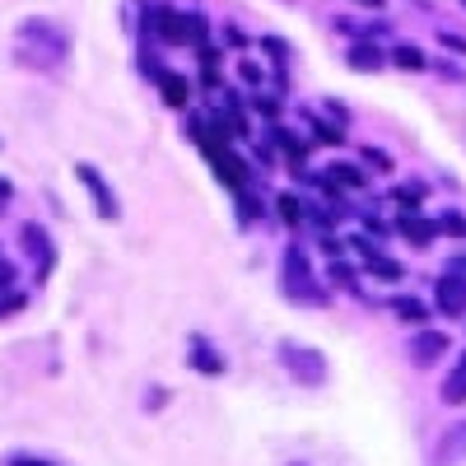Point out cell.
I'll list each match as a JSON object with an SVG mask.
<instances>
[{"mask_svg": "<svg viewBox=\"0 0 466 466\" xmlns=\"http://www.w3.org/2000/svg\"><path fill=\"white\" fill-rule=\"evenodd\" d=\"M15 56L37 70H56L70 56V33L52 19H24L15 33Z\"/></svg>", "mask_w": 466, "mask_h": 466, "instance_id": "cell-1", "label": "cell"}, {"mask_svg": "<svg viewBox=\"0 0 466 466\" xmlns=\"http://www.w3.org/2000/svg\"><path fill=\"white\" fill-rule=\"evenodd\" d=\"M280 289L294 299V303H327L322 285L313 280V266H308V252L299 243L285 248V261H280Z\"/></svg>", "mask_w": 466, "mask_h": 466, "instance_id": "cell-2", "label": "cell"}, {"mask_svg": "<svg viewBox=\"0 0 466 466\" xmlns=\"http://www.w3.org/2000/svg\"><path fill=\"white\" fill-rule=\"evenodd\" d=\"M280 364L294 373V382L303 387H322L327 382V360H322V350L313 345H299V340H280Z\"/></svg>", "mask_w": 466, "mask_h": 466, "instance_id": "cell-3", "label": "cell"}, {"mask_svg": "<svg viewBox=\"0 0 466 466\" xmlns=\"http://www.w3.org/2000/svg\"><path fill=\"white\" fill-rule=\"evenodd\" d=\"M149 28L164 37V43H201L206 37V24H201V15H177V10H168V5H159L149 15Z\"/></svg>", "mask_w": 466, "mask_h": 466, "instance_id": "cell-4", "label": "cell"}, {"mask_svg": "<svg viewBox=\"0 0 466 466\" xmlns=\"http://www.w3.org/2000/svg\"><path fill=\"white\" fill-rule=\"evenodd\" d=\"M75 177L85 182V191L94 197V210H98L103 219H116V215H122V206H116V197H112V187L103 182V173H98L94 164H75Z\"/></svg>", "mask_w": 466, "mask_h": 466, "instance_id": "cell-5", "label": "cell"}, {"mask_svg": "<svg viewBox=\"0 0 466 466\" xmlns=\"http://www.w3.org/2000/svg\"><path fill=\"white\" fill-rule=\"evenodd\" d=\"M452 350V340L443 336V331H430V327H420V336L410 340V360L420 364V369H430V364H439L443 355Z\"/></svg>", "mask_w": 466, "mask_h": 466, "instance_id": "cell-6", "label": "cell"}, {"mask_svg": "<svg viewBox=\"0 0 466 466\" xmlns=\"http://www.w3.org/2000/svg\"><path fill=\"white\" fill-rule=\"evenodd\" d=\"M434 299H439V313H443V318H466V280L457 276V270L439 280Z\"/></svg>", "mask_w": 466, "mask_h": 466, "instance_id": "cell-7", "label": "cell"}, {"mask_svg": "<svg viewBox=\"0 0 466 466\" xmlns=\"http://www.w3.org/2000/svg\"><path fill=\"white\" fill-rule=\"evenodd\" d=\"M434 466H466V420L452 424V430L439 439V448H434Z\"/></svg>", "mask_w": 466, "mask_h": 466, "instance_id": "cell-8", "label": "cell"}, {"mask_svg": "<svg viewBox=\"0 0 466 466\" xmlns=\"http://www.w3.org/2000/svg\"><path fill=\"white\" fill-rule=\"evenodd\" d=\"M187 360H191V369H201V373H210V378H219V373L228 369L224 355H219L206 336H191V355H187Z\"/></svg>", "mask_w": 466, "mask_h": 466, "instance_id": "cell-9", "label": "cell"}, {"mask_svg": "<svg viewBox=\"0 0 466 466\" xmlns=\"http://www.w3.org/2000/svg\"><path fill=\"white\" fill-rule=\"evenodd\" d=\"M19 238H24V252L37 261V270L47 276V270H52V238H47V233L37 228V224H24V233H19Z\"/></svg>", "mask_w": 466, "mask_h": 466, "instance_id": "cell-10", "label": "cell"}, {"mask_svg": "<svg viewBox=\"0 0 466 466\" xmlns=\"http://www.w3.org/2000/svg\"><path fill=\"white\" fill-rule=\"evenodd\" d=\"M345 66H350V70H364V75H369V70H382V66H387V56H382L378 47L360 43V47H350V52H345Z\"/></svg>", "mask_w": 466, "mask_h": 466, "instance_id": "cell-11", "label": "cell"}, {"mask_svg": "<svg viewBox=\"0 0 466 466\" xmlns=\"http://www.w3.org/2000/svg\"><path fill=\"white\" fill-rule=\"evenodd\" d=\"M154 80H159V89H164V98H168L173 107H182V103L191 98V85L182 80L177 70H159V75H154Z\"/></svg>", "mask_w": 466, "mask_h": 466, "instance_id": "cell-12", "label": "cell"}, {"mask_svg": "<svg viewBox=\"0 0 466 466\" xmlns=\"http://www.w3.org/2000/svg\"><path fill=\"white\" fill-rule=\"evenodd\" d=\"M392 313H397L401 322H410V327H424V318H430V308H424L415 294H397V299H392Z\"/></svg>", "mask_w": 466, "mask_h": 466, "instance_id": "cell-13", "label": "cell"}, {"mask_svg": "<svg viewBox=\"0 0 466 466\" xmlns=\"http://www.w3.org/2000/svg\"><path fill=\"white\" fill-rule=\"evenodd\" d=\"M406 238H410V248H430L434 243V224L430 219H415V215H401V224H397Z\"/></svg>", "mask_w": 466, "mask_h": 466, "instance_id": "cell-14", "label": "cell"}, {"mask_svg": "<svg viewBox=\"0 0 466 466\" xmlns=\"http://www.w3.org/2000/svg\"><path fill=\"white\" fill-rule=\"evenodd\" d=\"M443 401H448V406H461V401H466V355L457 360V369H452L448 382H443Z\"/></svg>", "mask_w": 466, "mask_h": 466, "instance_id": "cell-15", "label": "cell"}, {"mask_svg": "<svg viewBox=\"0 0 466 466\" xmlns=\"http://www.w3.org/2000/svg\"><path fill=\"white\" fill-rule=\"evenodd\" d=\"M369 270H373L378 280H406V270H401L392 257H382V252H373V257H369Z\"/></svg>", "mask_w": 466, "mask_h": 466, "instance_id": "cell-16", "label": "cell"}, {"mask_svg": "<svg viewBox=\"0 0 466 466\" xmlns=\"http://www.w3.org/2000/svg\"><path fill=\"white\" fill-rule=\"evenodd\" d=\"M392 61H397L401 70H424V66H430L420 47H397V52H392Z\"/></svg>", "mask_w": 466, "mask_h": 466, "instance_id": "cell-17", "label": "cell"}, {"mask_svg": "<svg viewBox=\"0 0 466 466\" xmlns=\"http://www.w3.org/2000/svg\"><path fill=\"white\" fill-rule=\"evenodd\" d=\"M331 182H340V187H364L369 177H364L360 168H350V164H331Z\"/></svg>", "mask_w": 466, "mask_h": 466, "instance_id": "cell-18", "label": "cell"}, {"mask_svg": "<svg viewBox=\"0 0 466 466\" xmlns=\"http://www.w3.org/2000/svg\"><path fill=\"white\" fill-rule=\"evenodd\" d=\"M308 127H313L318 140H327V145H340V140H345V131H340V127H327L322 116H308Z\"/></svg>", "mask_w": 466, "mask_h": 466, "instance_id": "cell-19", "label": "cell"}, {"mask_svg": "<svg viewBox=\"0 0 466 466\" xmlns=\"http://www.w3.org/2000/svg\"><path fill=\"white\" fill-rule=\"evenodd\" d=\"M397 201H401L406 210H415V206L424 201V187H420V182H410V187H397Z\"/></svg>", "mask_w": 466, "mask_h": 466, "instance_id": "cell-20", "label": "cell"}, {"mask_svg": "<svg viewBox=\"0 0 466 466\" xmlns=\"http://www.w3.org/2000/svg\"><path fill=\"white\" fill-rule=\"evenodd\" d=\"M19 308H24V294H15V289H0V318L19 313Z\"/></svg>", "mask_w": 466, "mask_h": 466, "instance_id": "cell-21", "label": "cell"}, {"mask_svg": "<svg viewBox=\"0 0 466 466\" xmlns=\"http://www.w3.org/2000/svg\"><path fill=\"white\" fill-rule=\"evenodd\" d=\"M280 215H285V224H303V210L294 197H280Z\"/></svg>", "mask_w": 466, "mask_h": 466, "instance_id": "cell-22", "label": "cell"}, {"mask_svg": "<svg viewBox=\"0 0 466 466\" xmlns=\"http://www.w3.org/2000/svg\"><path fill=\"white\" fill-rule=\"evenodd\" d=\"M5 466H56V461H47V457H28V452H15Z\"/></svg>", "mask_w": 466, "mask_h": 466, "instance_id": "cell-23", "label": "cell"}, {"mask_svg": "<svg viewBox=\"0 0 466 466\" xmlns=\"http://www.w3.org/2000/svg\"><path fill=\"white\" fill-rule=\"evenodd\" d=\"M331 280H336V285H350V280H355V270H350L345 261H336V266H331Z\"/></svg>", "mask_w": 466, "mask_h": 466, "instance_id": "cell-24", "label": "cell"}, {"mask_svg": "<svg viewBox=\"0 0 466 466\" xmlns=\"http://www.w3.org/2000/svg\"><path fill=\"white\" fill-rule=\"evenodd\" d=\"M364 159H369L373 168H382V173H387V168H392V159H387V154H382V149H364Z\"/></svg>", "mask_w": 466, "mask_h": 466, "instance_id": "cell-25", "label": "cell"}, {"mask_svg": "<svg viewBox=\"0 0 466 466\" xmlns=\"http://www.w3.org/2000/svg\"><path fill=\"white\" fill-rule=\"evenodd\" d=\"M443 228L457 233V238H466V219H461V215H443Z\"/></svg>", "mask_w": 466, "mask_h": 466, "instance_id": "cell-26", "label": "cell"}, {"mask_svg": "<svg viewBox=\"0 0 466 466\" xmlns=\"http://www.w3.org/2000/svg\"><path fill=\"white\" fill-rule=\"evenodd\" d=\"M10 285H15V266L0 257V289H10Z\"/></svg>", "mask_w": 466, "mask_h": 466, "instance_id": "cell-27", "label": "cell"}, {"mask_svg": "<svg viewBox=\"0 0 466 466\" xmlns=\"http://www.w3.org/2000/svg\"><path fill=\"white\" fill-rule=\"evenodd\" d=\"M443 47H452V52H466V37H457L452 28H443Z\"/></svg>", "mask_w": 466, "mask_h": 466, "instance_id": "cell-28", "label": "cell"}, {"mask_svg": "<svg viewBox=\"0 0 466 466\" xmlns=\"http://www.w3.org/2000/svg\"><path fill=\"white\" fill-rule=\"evenodd\" d=\"M5 201H10V182L0 177V210H5Z\"/></svg>", "mask_w": 466, "mask_h": 466, "instance_id": "cell-29", "label": "cell"}, {"mask_svg": "<svg viewBox=\"0 0 466 466\" xmlns=\"http://www.w3.org/2000/svg\"><path fill=\"white\" fill-rule=\"evenodd\" d=\"M360 5H369V10H382V0H360Z\"/></svg>", "mask_w": 466, "mask_h": 466, "instance_id": "cell-30", "label": "cell"}, {"mask_svg": "<svg viewBox=\"0 0 466 466\" xmlns=\"http://www.w3.org/2000/svg\"><path fill=\"white\" fill-rule=\"evenodd\" d=\"M452 270H466V257H457V261H452Z\"/></svg>", "mask_w": 466, "mask_h": 466, "instance_id": "cell-31", "label": "cell"}, {"mask_svg": "<svg viewBox=\"0 0 466 466\" xmlns=\"http://www.w3.org/2000/svg\"><path fill=\"white\" fill-rule=\"evenodd\" d=\"M289 466H303V461H289Z\"/></svg>", "mask_w": 466, "mask_h": 466, "instance_id": "cell-32", "label": "cell"}]
</instances>
